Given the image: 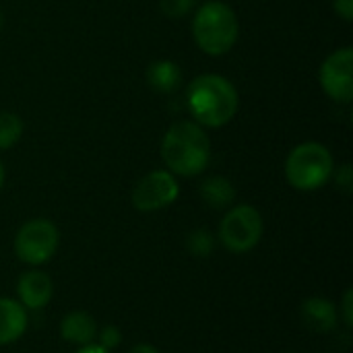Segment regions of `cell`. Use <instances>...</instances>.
<instances>
[{
  "mask_svg": "<svg viewBox=\"0 0 353 353\" xmlns=\"http://www.w3.org/2000/svg\"><path fill=\"white\" fill-rule=\"evenodd\" d=\"M283 353H298V352H283Z\"/></svg>",
  "mask_w": 353,
  "mask_h": 353,
  "instance_id": "obj_26",
  "label": "cell"
},
{
  "mask_svg": "<svg viewBox=\"0 0 353 353\" xmlns=\"http://www.w3.org/2000/svg\"><path fill=\"white\" fill-rule=\"evenodd\" d=\"M265 225L259 209H254L252 205H238L223 215L217 240L223 244L225 250L234 254H246L259 246Z\"/></svg>",
  "mask_w": 353,
  "mask_h": 353,
  "instance_id": "obj_5",
  "label": "cell"
},
{
  "mask_svg": "<svg viewBox=\"0 0 353 353\" xmlns=\"http://www.w3.org/2000/svg\"><path fill=\"white\" fill-rule=\"evenodd\" d=\"M240 25L234 8L221 0L205 2L192 21V35L196 46L209 56L228 54L238 41Z\"/></svg>",
  "mask_w": 353,
  "mask_h": 353,
  "instance_id": "obj_3",
  "label": "cell"
},
{
  "mask_svg": "<svg viewBox=\"0 0 353 353\" xmlns=\"http://www.w3.org/2000/svg\"><path fill=\"white\" fill-rule=\"evenodd\" d=\"M95 335H97V323L89 312L72 310L64 314L60 321V337L70 345L83 347L95 343Z\"/></svg>",
  "mask_w": 353,
  "mask_h": 353,
  "instance_id": "obj_12",
  "label": "cell"
},
{
  "mask_svg": "<svg viewBox=\"0 0 353 353\" xmlns=\"http://www.w3.org/2000/svg\"><path fill=\"white\" fill-rule=\"evenodd\" d=\"M74 353H110L108 350H103L101 345H97V343H89V345H83V347H79Z\"/></svg>",
  "mask_w": 353,
  "mask_h": 353,
  "instance_id": "obj_22",
  "label": "cell"
},
{
  "mask_svg": "<svg viewBox=\"0 0 353 353\" xmlns=\"http://www.w3.org/2000/svg\"><path fill=\"white\" fill-rule=\"evenodd\" d=\"M333 178H335V184L337 188H341V192L345 194H352L353 190V172L350 163H343L337 172H333Z\"/></svg>",
  "mask_w": 353,
  "mask_h": 353,
  "instance_id": "obj_19",
  "label": "cell"
},
{
  "mask_svg": "<svg viewBox=\"0 0 353 353\" xmlns=\"http://www.w3.org/2000/svg\"><path fill=\"white\" fill-rule=\"evenodd\" d=\"M333 6L337 10V14L345 21L353 19V0H333Z\"/></svg>",
  "mask_w": 353,
  "mask_h": 353,
  "instance_id": "obj_21",
  "label": "cell"
},
{
  "mask_svg": "<svg viewBox=\"0 0 353 353\" xmlns=\"http://www.w3.org/2000/svg\"><path fill=\"white\" fill-rule=\"evenodd\" d=\"M215 246L217 238L205 228H196L186 236V248L194 259H209L215 252Z\"/></svg>",
  "mask_w": 353,
  "mask_h": 353,
  "instance_id": "obj_15",
  "label": "cell"
},
{
  "mask_svg": "<svg viewBox=\"0 0 353 353\" xmlns=\"http://www.w3.org/2000/svg\"><path fill=\"white\" fill-rule=\"evenodd\" d=\"M178 196H180V186L176 176L168 170H155L139 180L130 201L137 211L153 213L174 205Z\"/></svg>",
  "mask_w": 353,
  "mask_h": 353,
  "instance_id": "obj_7",
  "label": "cell"
},
{
  "mask_svg": "<svg viewBox=\"0 0 353 353\" xmlns=\"http://www.w3.org/2000/svg\"><path fill=\"white\" fill-rule=\"evenodd\" d=\"M2 184H4V165L0 161V190H2Z\"/></svg>",
  "mask_w": 353,
  "mask_h": 353,
  "instance_id": "obj_24",
  "label": "cell"
},
{
  "mask_svg": "<svg viewBox=\"0 0 353 353\" xmlns=\"http://www.w3.org/2000/svg\"><path fill=\"white\" fill-rule=\"evenodd\" d=\"M333 172L335 161L331 151L314 141L294 147L285 159V178L290 186L302 192L323 188L333 178Z\"/></svg>",
  "mask_w": 353,
  "mask_h": 353,
  "instance_id": "obj_4",
  "label": "cell"
},
{
  "mask_svg": "<svg viewBox=\"0 0 353 353\" xmlns=\"http://www.w3.org/2000/svg\"><path fill=\"white\" fill-rule=\"evenodd\" d=\"M321 87L325 93L339 101V103H350L353 99V50L352 48H341L327 56V60L321 66L319 72Z\"/></svg>",
  "mask_w": 353,
  "mask_h": 353,
  "instance_id": "obj_8",
  "label": "cell"
},
{
  "mask_svg": "<svg viewBox=\"0 0 353 353\" xmlns=\"http://www.w3.org/2000/svg\"><path fill=\"white\" fill-rule=\"evenodd\" d=\"M196 0H159V6L165 17L170 19H182L194 8Z\"/></svg>",
  "mask_w": 353,
  "mask_h": 353,
  "instance_id": "obj_18",
  "label": "cell"
},
{
  "mask_svg": "<svg viewBox=\"0 0 353 353\" xmlns=\"http://www.w3.org/2000/svg\"><path fill=\"white\" fill-rule=\"evenodd\" d=\"M29 327V312L19 300L0 298V347L17 343Z\"/></svg>",
  "mask_w": 353,
  "mask_h": 353,
  "instance_id": "obj_11",
  "label": "cell"
},
{
  "mask_svg": "<svg viewBox=\"0 0 353 353\" xmlns=\"http://www.w3.org/2000/svg\"><path fill=\"white\" fill-rule=\"evenodd\" d=\"M2 23H4V17H2V10H0V29H2Z\"/></svg>",
  "mask_w": 353,
  "mask_h": 353,
  "instance_id": "obj_25",
  "label": "cell"
},
{
  "mask_svg": "<svg viewBox=\"0 0 353 353\" xmlns=\"http://www.w3.org/2000/svg\"><path fill=\"white\" fill-rule=\"evenodd\" d=\"M304 325L314 331V333H333L339 327V312L337 306L323 298V296H312L302 302L300 308Z\"/></svg>",
  "mask_w": 353,
  "mask_h": 353,
  "instance_id": "obj_10",
  "label": "cell"
},
{
  "mask_svg": "<svg viewBox=\"0 0 353 353\" xmlns=\"http://www.w3.org/2000/svg\"><path fill=\"white\" fill-rule=\"evenodd\" d=\"M128 353H159V350L153 347V345H149V343H139V345H134Z\"/></svg>",
  "mask_w": 353,
  "mask_h": 353,
  "instance_id": "obj_23",
  "label": "cell"
},
{
  "mask_svg": "<svg viewBox=\"0 0 353 353\" xmlns=\"http://www.w3.org/2000/svg\"><path fill=\"white\" fill-rule=\"evenodd\" d=\"M161 157L174 176L192 178L207 170L211 161V143L201 124L180 120L172 124L161 141Z\"/></svg>",
  "mask_w": 353,
  "mask_h": 353,
  "instance_id": "obj_2",
  "label": "cell"
},
{
  "mask_svg": "<svg viewBox=\"0 0 353 353\" xmlns=\"http://www.w3.org/2000/svg\"><path fill=\"white\" fill-rule=\"evenodd\" d=\"M23 134V122L12 112H0V149H10Z\"/></svg>",
  "mask_w": 353,
  "mask_h": 353,
  "instance_id": "obj_16",
  "label": "cell"
},
{
  "mask_svg": "<svg viewBox=\"0 0 353 353\" xmlns=\"http://www.w3.org/2000/svg\"><path fill=\"white\" fill-rule=\"evenodd\" d=\"M186 105L196 124L207 128L225 126L240 108L236 87L221 74H201L186 91Z\"/></svg>",
  "mask_w": 353,
  "mask_h": 353,
  "instance_id": "obj_1",
  "label": "cell"
},
{
  "mask_svg": "<svg viewBox=\"0 0 353 353\" xmlns=\"http://www.w3.org/2000/svg\"><path fill=\"white\" fill-rule=\"evenodd\" d=\"M339 308H341V310H337L339 312V321L343 323L345 329H353V290H345Z\"/></svg>",
  "mask_w": 353,
  "mask_h": 353,
  "instance_id": "obj_20",
  "label": "cell"
},
{
  "mask_svg": "<svg viewBox=\"0 0 353 353\" xmlns=\"http://www.w3.org/2000/svg\"><path fill=\"white\" fill-rule=\"evenodd\" d=\"M14 254L29 267H41L54 259L60 246V232L50 219L37 217L25 221L14 236Z\"/></svg>",
  "mask_w": 353,
  "mask_h": 353,
  "instance_id": "obj_6",
  "label": "cell"
},
{
  "mask_svg": "<svg viewBox=\"0 0 353 353\" xmlns=\"http://www.w3.org/2000/svg\"><path fill=\"white\" fill-rule=\"evenodd\" d=\"M95 343L101 345L103 350L112 352L122 343V331L116 325H105V327H97V335H95Z\"/></svg>",
  "mask_w": 353,
  "mask_h": 353,
  "instance_id": "obj_17",
  "label": "cell"
},
{
  "mask_svg": "<svg viewBox=\"0 0 353 353\" xmlns=\"http://www.w3.org/2000/svg\"><path fill=\"white\" fill-rule=\"evenodd\" d=\"M199 192H201V199L211 209H217V211L230 209L234 205V201H236V188L223 176H211V178L203 180Z\"/></svg>",
  "mask_w": 353,
  "mask_h": 353,
  "instance_id": "obj_13",
  "label": "cell"
},
{
  "mask_svg": "<svg viewBox=\"0 0 353 353\" xmlns=\"http://www.w3.org/2000/svg\"><path fill=\"white\" fill-rule=\"evenodd\" d=\"M147 83L159 93H174L182 85V70L172 60H157L147 68Z\"/></svg>",
  "mask_w": 353,
  "mask_h": 353,
  "instance_id": "obj_14",
  "label": "cell"
},
{
  "mask_svg": "<svg viewBox=\"0 0 353 353\" xmlns=\"http://www.w3.org/2000/svg\"><path fill=\"white\" fill-rule=\"evenodd\" d=\"M54 296V281L48 273L37 267L25 271L17 281V300L25 306L27 312L43 310Z\"/></svg>",
  "mask_w": 353,
  "mask_h": 353,
  "instance_id": "obj_9",
  "label": "cell"
}]
</instances>
